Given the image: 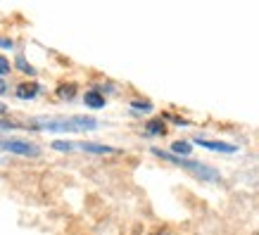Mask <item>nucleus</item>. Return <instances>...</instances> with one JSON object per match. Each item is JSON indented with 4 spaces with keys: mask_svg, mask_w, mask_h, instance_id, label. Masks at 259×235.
Masks as SVG:
<instances>
[{
    "mask_svg": "<svg viewBox=\"0 0 259 235\" xmlns=\"http://www.w3.org/2000/svg\"><path fill=\"white\" fill-rule=\"evenodd\" d=\"M31 128L36 131H50V133H79V131H95L98 119L91 117H57V119H33Z\"/></svg>",
    "mask_w": 259,
    "mask_h": 235,
    "instance_id": "nucleus-1",
    "label": "nucleus"
},
{
    "mask_svg": "<svg viewBox=\"0 0 259 235\" xmlns=\"http://www.w3.org/2000/svg\"><path fill=\"white\" fill-rule=\"evenodd\" d=\"M152 155L159 157V159H164L169 164H176L181 169H186L190 171L195 178L200 180H219L221 173L209 164H202V162H195V159H188V157H179V155H171V152H166V150H159V148H152Z\"/></svg>",
    "mask_w": 259,
    "mask_h": 235,
    "instance_id": "nucleus-2",
    "label": "nucleus"
},
{
    "mask_svg": "<svg viewBox=\"0 0 259 235\" xmlns=\"http://www.w3.org/2000/svg\"><path fill=\"white\" fill-rule=\"evenodd\" d=\"M0 150H5L10 155H17V157H40V148L33 145L29 140H22V138H0Z\"/></svg>",
    "mask_w": 259,
    "mask_h": 235,
    "instance_id": "nucleus-3",
    "label": "nucleus"
},
{
    "mask_svg": "<svg viewBox=\"0 0 259 235\" xmlns=\"http://www.w3.org/2000/svg\"><path fill=\"white\" fill-rule=\"evenodd\" d=\"M195 145L212 150V152H224V155H233V152L238 150L236 145H231V143H224V140H207V138H195Z\"/></svg>",
    "mask_w": 259,
    "mask_h": 235,
    "instance_id": "nucleus-4",
    "label": "nucleus"
},
{
    "mask_svg": "<svg viewBox=\"0 0 259 235\" xmlns=\"http://www.w3.org/2000/svg\"><path fill=\"white\" fill-rule=\"evenodd\" d=\"M38 93H40V86L36 81H24V83L17 86V98L19 100H33Z\"/></svg>",
    "mask_w": 259,
    "mask_h": 235,
    "instance_id": "nucleus-5",
    "label": "nucleus"
},
{
    "mask_svg": "<svg viewBox=\"0 0 259 235\" xmlns=\"http://www.w3.org/2000/svg\"><path fill=\"white\" fill-rule=\"evenodd\" d=\"M76 150H83V152H91V155H114V152H117V148L100 145V143H79Z\"/></svg>",
    "mask_w": 259,
    "mask_h": 235,
    "instance_id": "nucleus-6",
    "label": "nucleus"
},
{
    "mask_svg": "<svg viewBox=\"0 0 259 235\" xmlns=\"http://www.w3.org/2000/svg\"><path fill=\"white\" fill-rule=\"evenodd\" d=\"M83 105L91 107V110H102V107L107 105V100H105V95H102L100 90H88V93L83 95Z\"/></svg>",
    "mask_w": 259,
    "mask_h": 235,
    "instance_id": "nucleus-7",
    "label": "nucleus"
},
{
    "mask_svg": "<svg viewBox=\"0 0 259 235\" xmlns=\"http://www.w3.org/2000/svg\"><path fill=\"white\" fill-rule=\"evenodd\" d=\"M76 93H79V86L76 83H60L57 86V90H55V95L60 98V100H64V102H71L74 98H76Z\"/></svg>",
    "mask_w": 259,
    "mask_h": 235,
    "instance_id": "nucleus-8",
    "label": "nucleus"
},
{
    "mask_svg": "<svg viewBox=\"0 0 259 235\" xmlns=\"http://www.w3.org/2000/svg\"><path fill=\"white\" fill-rule=\"evenodd\" d=\"M145 133L148 135H164L166 133V126L162 119H150L145 124Z\"/></svg>",
    "mask_w": 259,
    "mask_h": 235,
    "instance_id": "nucleus-9",
    "label": "nucleus"
},
{
    "mask_svg": "<svg viewBox=\"0 0 259 235\" xmlns=\"http://www.w3.org/2000/svg\"><path fill=\"white\" fill-rule=\"evenodd\" d=\"M190 152H193V143H188V140H176L171 145V155L190 157Z\"/></svg>",
    "mask_w": 259,
    "mask_h": 235,
    "instance_id": "nucleus-10",
    "label": "nucleus"
},
{
    "mask_svg": "<svg viewBox=\"0 0 259 235\" xmlns=\"http://www.w3.org/2000/svg\"><path fill=\"white\" fill-rule=\"evenodd\" d=\"M17 69L24 71V74H29V76H33V74H36V69H33L31 64L24 60V57H17Z\"/></svg>",
    "mask_w": 259,
    "mask_h": 235,
    "instance_id": "nucleus-11",
    "label": "nucleus"
},
{
    "mask_svg": "<svg viewBox=\"0 0 259 235\" xmlns=\"http://www.w3.org/2000/svg\"><path fill=\"white\" fill-rule=\"evenodd\" d=\"M53 150H57V152H71V150H76V145H74V143L55 140V143H53Z\"/></svg>",
    "mask_w": 259,
    "mask_h": 235,
    "instance_id": "nucleus-12",
    "label": "nucleus"
},
{
    "mask_svg": "<svg viewBox=\"0 0 259 235\" xmlns=\"http://www.w3.org/2000/svg\"><path fill=\"white\" fill-rule=\"evenodd\" d=\"M134 110H141V112H152V102H143V100H134L131 102Z\"/></svg>",
    "mask_w": 259,
    "mask_h": 235,
    "instance_id": "nucleus-13",
    "label": "nucleus"
},
{
    "mask_svg": "<svg viewBox=\"0 0 259 235\" xmlns=\"http://www.w3.org/2000/svg\"><path fill=\"white\" fill-rule=\"evenodd\" d=\"M164 117H166V119H171V121H174V124H176V126H190V121H188V119H181V117H171V114H164Z\"/></svg>",
    "mask_w": 259,
    "mask_h": 235,
    "instance_id": "nucleus-14",
    "label": "nucleus"
},
{
    "mask_svg": "<svg viewBox=\"0 0 259 235\" xmlns=\"http://www.w3.org/2000/svg\"><path fill=\"white\" fill-rule=\"evenodd\" d=\"M8 71H10V62L5 60V57H0V76H5Z\"/></svg>",
    "mask_w": 259,
    "mask_h": 235,
    "instance_id": "nucleus-15",
    "label": "nucleus"
},
{
    "mask_svg": "<svg viewBox=\"0 0 259 235\" xmlns=\"http://www.w3.org/2000/svg\"><path fill=\"white\" fill-rule=\"evenodd\" d=\"M12 45H15V43H12L10 38H0V48H5V50H10Z\"/></svg>",
    "mask_w": 259,
    "mask_h": 235,
    "instance_id": "nucleus-16",
    "label": "nucleus"
},
{
    "mask_svg": "<svg viewBox=\"0 0 259 235\" xmlns=\"http://www.w3.org/2000/svg\"><path fill=\"white\" fill-rule=\"evenodd\" d=\"M5 90H8V83H5V81H3V76H0V95L5 93Z\"/></svg>",
    "mask_w": 259,
    "mask_h": 235,
    "instance_id": "nucleus-17",
    "label": "nucleus"
},
{
    "mask_svg": "<svg viewBox=\"0 0 259 235\" xmlns=\"http://www.w3.org/2000/svg\"><path fill=\"white\" fill-rule=\"evenodd\" d=\"M5 112H8V105H3V102H0V117H3Z\"/></svg>",
    "mask_w": 259,
    "mask_h": 235,
    "instance_id": "nucleus-18",
    "label": "nucleus"
}]
</instances>
